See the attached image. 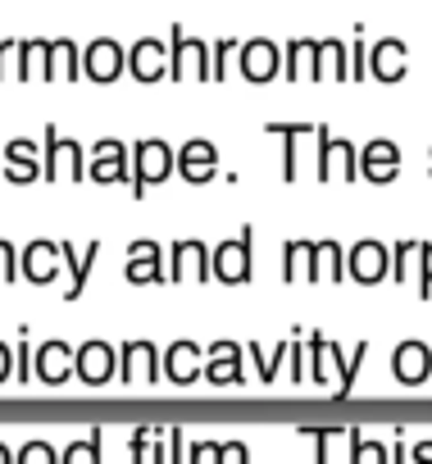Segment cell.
Masks as SVG:
<instances>
[{"mask_svg": "<svg viewBox=\"0 0 432 464\" xmlns=\"http://www.w3.org/2000/svg\"><path fill=\"white\" fill-rule=\"evenodd\" d=\"M173 169H178L173 146L159 141V137H141V141L132 146V196H146V187L168 182Z\"/></svg>", "mask_w": 432, "mask_h": 464, "instance_id": "1", "label": "cell"}, {"mask_svg": "<svg viewBox=\"0 0 432 464\" xmlns=\"http://www.w3.org/2000/svg\"><path fill=\"white\" fill-rule=\"evenodd\" d=\"M314 137H319V182H328V178L355 182L360 178V146L346 137H332L319 123H314Z\"/></svg>", "mask_w": 432, "mask_h": 464, "instance_id": "2", "label": "cell"}, {"mask_svg": "<svg viewBox=\"0 0 432 464\" xmlns=\"http://www.w3.org/2000/svg\"><path fill=\"white\" fill-rule=\"evenodd\" d=\"M251 242H255V232L242 227L233 242H224L219 251H209V269H214V278L228 283V287L251 283Z\"/></svg>", "mask_w": 432, "mask_h": 464, "instance_id": "3", "label": "cell"}, {"mask_svg": "<svg viewBox=\"0 0 432 464\" xmlns=\"http://www.w3.org/2000/svg\"><path fill=\"white\" fill-rule=\"evenodd\" d=\"M42 178L46 182H60V178H87V164H82V146L73 137H60L55 128H46V155H42Z\"/></svg>", "mask_w": 432, "mask_h": 464, "instance_id": "4", "label": "cell"}, {"mask_svg": "<svg viewBox=\"0 0 432 464\" xmlns=\"http://www.w3.org/2000/svg\"><path fill=\"white\" fill-rule=\"evenodd\" d=\"M73 378L87 387H105L110 378H119V346L110 342H82L73 351Z\"/></svg>", "mask_w": 432, "mask_h": 464, "instance_id": "5", "label": "cell"}, {"mask_svg": "<svg viewBox=\"0 0 432 464\" xmlns=\"http://www.w3.org/2000/svg\"><path fill=\"white\" fill-rule=\"evenodd\" d=\"M168 78H200V82H209L214 78V64H209V51L200 46V42H191V37H182V28H173L168 33Z\"/></svg>", "mask_w": 432, "mask_h": 464, "instance_id": "6", "label": "cell"}, {"mask_svg": "<svg viewBox=\"0 0 432 464\" xmlns=\"http://www.w3.org/2000/svg\"><path fill=\"white\" fill-rule=\"evenodd\" d=\"M237 69H242L246 82L264 87V82H274V78L283 73V55H278L274 42L255 37V42H242V46H237Z\"/></svg>", "mask_w": 432, "mask_h": 464, "instance_id": "7", "label": "cell"}, {"mask_svg": "<svg viewBox=\"0 0 432 464\" xmlns=\"http://www.w3.org/2000/svg\"><path fill=\"white\" fill-rule=\"evenodd\" d=\"M242 360H246V346H237V342H214V346L205 351L200 378H205L209 387H237V382H242Z\"/></svg>", "mask_w": 432, "mask_h": 464, "instance_id": "8", "label": "cell"}, {"mask_svg": "<svg viewBox=\"0 0 432 464\" xmlns=\"http://www.w3.org/2000/svg\"><path fill=\"white\" fill-rule=\"evenodd\" d=\"M128 73V51L114 42V37H101V42H91L87 51H82V78H91V82H114V78H123Z\"/></svg>", "mask_w": 432, "mask_h": 464, "instance_id": "9", "label": "cell"}, {"mask_svg": "<svg viewBox=\"0 0 432 464\" xmlns=\"http://www.w3.org/2000/svg\"><path fill=\"white\" fill-rule=\"evenodd\" d=\"M42 78L46 82H78L82 78V51L69 37L42 42Z\"/></svg>", "mask_w": 432, "mask_h": 464, "instance_id": "10", "label": "cell"}, {"mask_svg": "<svg viewBox=\"0 0 432 464\" xmlns=\"http://www.w3.org/2000/svg\"><path fill=\"white\" fill-rule=\"evenodd\" d=\"M214 269H209V246L205 242H178L173 256H168V283H209Z\"/></svg>", "mask_w": 432, "mask_h": 464, "instance_id": "11", "label": "cell"}, {"mask_svg": "<svg viewBox=\"0 0 432 464\" xmlns=\"http://www.w3.org/2000/svg\"><path fill=\"white\" fill-rule=\"evenodd\" d=\"M87 178L101 182V187H110V182H128V178H132V169H128V146L114 141V137L96 141L91 164H87Z\"/></svg>", "mask_w": 432, "mask_h": 464, "instance_id": "12", "label": "cell"}, {"mask_svg": "<svg viewBox=\"0 0 432 464\" xmlns=\"http://www.w3.org/2000/svg\"><path fill=\"white\" fill-rule=\"evenodd\" d=\"M360 173H364L373 187L396 182V173H400V146H396V141H387V137L369 141V146L360 150Z\"/></svg>", "mask_w": 432, "mask_h": 464, "instance_id": "13", "label": "cell"}, {"mask_svg": "<svg viewBox=\"0 0 432 464\" xmlns=\"http://www.w3.org/2000/svg\"><path fill=\"white\" fill-rule=\"evenodd\" d=\"M387 269H391V251H387L382 242H360V246H350V256H346V274H350L355 283H364V287L382 283Z\"/></svg>", "mask_w": 432, "mask_h": 464, "instance_id": "14", "label": "cell"}, {"mask_svg": "<svg viewBox=\"0 0 432 464\" xmlns=\"http://www.w3.org/2000/svg\"><path fill=\"white\" fill-rule=\"evenodd\" d=\"M178 173H182L191 187H205L214 173H219V150H214V141H205V137L187 141V146L178 150Z\"/></svg>", "mask_w": 432, "mask_h": 464, "instance_id": "15", "label": "cell"}, {"mask_svg": "<svg viewBox=\"0 0 432 464\" xmlns=\"http://www.w3.org/2000/svg\"><path fill=\"white\" fill-rule=\"evenodd\" d=\"M128 73L137 78V82H159V78H168V46L164 42H155V37H141L132 51H128Z\"/></svg>", "mask_w": 432, "mask_h": 464, "instance_id": "16", "label": "cell"}, {"mask_svg": "<svg viewBox=\"0 0 432 464\" xmlns=\"http://www.w3.org/2000/svg\"><path fill=\"white\" fill-rule=\"evenodd\" d=\"M119 378L132 382H155L159 378V351L150 342H123L119 346Z\"/></svg>", "mask_w": 432, "mask_h": 464, "instance_id": "17", "label": "cell"}, {"mask_svg": "<svg viewBox=\"0 0 432 464\" xmlns=\"http://www.w3.org/2000/svg\"><path fill=\"white\" fill-rule=\"evenodd\" d=\"M391 373H396V382H405V387L427 382V373H432V346H427V342H400V346L391 351Z\"/></svg>", "mask_w": 432, "mask_h": 464, "instance_id": "18", "label": "cell"}, {"mask_svg": "<svg viewBox=\"0 0 432 464\" xmlns=\"http://www.w3.org/2000/svg\"><path fill=\"white\" fill-rule=\"evenodd\" d=\"M283 73H287L292 82L328 78V69H323V42H310V37L292 42V46H287V55H283Z\"/></svg>", "mask_w": 432, "mask_h": 464, "instance_id": "19", "label": "cell"}, {"mask_svg": "<svg viewBox=\"0 0 432 464\" xmlns=\"http://www.w3.org/2000/svg\"><path fill=\"white\" fill-rule=\"evenodd\" d=\"M409 46L405 42H396V37H382L373 51H369V73L378 78V82H400L405 73H409Z\"/></svg>", "mask_w": 432, "mask_h": 464, "instance_id": "20", "label": "cell"}, {"mask_svg": "<svg viewBox=\"0 0 432 464\" xmlns=\"http://www.w3.org/2000/svg\"><path fill=\"white\" fill-rule=\"evenodd\" d=\"M19 274H24L28 283H37V287L55 283V274H60V242H33V246H24Z\"/></svg>", "mask_w": 432, "mask_h": 464, "instance_id": "21", "label": "cell"}, {"mask_svg": "<svg viewBox=\"0 0 432 464\" xmlns=\"http://www.w3.org/2000/svg\"><path fill=\"white\" fill-rule=\"evenodd\" d=\"M168 269H164V251L155 242H132L128 246V283L146 287V283H164Z\"/></svg>", "mask_w": 432, "mask_h": 464, "instance_id": "22", "label": "cell"}, {"mask_svg": "<svg viewBox=\"0 0 432 464\" xmlns=\"http://www.w3.org/2000/svg\"><path fill=\"white\" fill-rule=\"evenodd\" d=\"M200 369H205V351H200L196 342H173V346L164 351V378H168V382L187 387V382L200 378Z\"/></svg>", "mask_w": 432, "mask_h": 464, "instance_id": "23", "label": "cell"}, {"mask_svg": "<svg viewBox=\"0 0 432 464\" xmlns=\"http://www.w3.org/2000/svg\"><path fill=\"white\" fill-rule=\"evenodd\" d=\"M37 378L46 387H60L73 378V346L69 342H42L37 346Z\"/></svg>", "mask_w": 432, "mask_h": 464, "instance_id": "24", "label": "cell"}, {"mask_svg": "<svg viewBox=\"0 0 432 464\" xmlns=\"http://www.w3.org/2000/svg\"><path fill=\"white\" fill-rule=\"evenodd\" d=\"M60 260L69 265V301H78L82 292H87V278H91V269H96V260H101V242H87L82 251H73L69 242H60Z\"/></svg>", "mask_w": 432, "mask_h": 464, "instance_id": "25", "label": "cell"}, {"mask_svg": "<svg viewBox=\"0 0 432 464\" xmlns=\"http://www.w3.org/2000/svg\"><path fill=\"white\" fill-rule=\"evenodd\" d=\"M346 278V256L337 242H314V265H310V283H341Z\"/></svg>", "mask_w": 432, "mask_h": 464, "instance_id": "26", "label": "cell"}, {"mask_svg": "<svg viewBox=\"0 0 432 464\" xmlns=\"http://www.w3.org/2000/svg\"><path fill=\"white\" fill-rule=\"evenodd\" d=\"M274 137H283V182H296V141L314 132V123H269Z\"/></svg>", "mask_w": 432, "mask_h": 464, "instance_id": "27", "label": "cell"}, {"mask_svg": "<svg viewBox=\"0 0 432 464\" xmlns=\"http://www.w3.org/2000/svg\"><path fill=\"white\" fill-rule=\"evenodd\" d=\"M314 242H287L283 246V283H310Z\"/></svg>", "mask_w": 432, "mask_h": 464, "instance_id": "28", "label": "cell"}, {"mask_svg": "<svg viewBox=\"0 0 432 464\" xmlns=\"http://www.w3.org/2000/svg\"><path fill=\"white\" fill-rule=\"evenodd\" d=\"M323 69H328L337 82H350V51H346V42H337V37L323 42Z\"/></svg>", "mask_w": 432, "mask_h": 464, "instance_id": "29", "label": "cell"}, {"mask_svg": "<svg viewBox=\"0 0 432 464\" xmlns=\"http://www.w3.org/2000/svg\"><path fill=\"white\" fill-rule=\"evenodd\" d=\"M287 351H292V342H283V346H278L274 355H264V351H260V342H251V346H246V355L255 360V369H260V382H264V387H269V382L278 378V364L287 360Z\"/></svg>", "mask_w": 432, "mask_h": 464, "instance_id": "30", "label": "cell"}, {"mask_svg": "<svg viewBox=\"0 0 432 464\" xmlns=\"http://www.w3.org/2000/svg\"><path fill=\"white\" fill-rule=\"evenodd\" d=\"M14 78H42V42H19V51H14Z\"/></svg>", "mask_w": 432, "mask_h": 464, "instance_id": "31", "label": "cell"}, {"mask_svg": "<svg viewBox=\"0 0 432 464\" xmlns=\"http://www.w3.org/2000/svg\"><path fill=\"white\" fill-rule=\"evenodd\" d=\"M101 441H105V432L91 428V437H87V441H73V446L64 450V459H69V464H101Z\"/></svg>", "mask_w": 432, "mask_h": 464, "instance_id": "32", "label": "cell"}, {"mask_svg": "<svg viewBox=\"0 0 432 464\" xmlns=\"http://www.w3.org/2000/svg\"><path fill=\"white\" fill-rule=\"evenodd\" d=\"M5 164H42V150H37V141H28V137H14V141H5Z\"/></svg>", "mask_w": 432, "mask_h": 464, "instance_id": "33", "label": "cell"}, {"mask_svg": "<svg viewBox=\"0 0 432 464\" xmlns=\"http://www.w3.org/2000/svg\"><path fill=\"white\" fill-rule=\"evenodd\" d=\"M414 256H418V242H396V246H391V269H387V274H391L396 283H405V274H409V260H414Z\"/></svg>", "mask_w": 432, "mask_h": 464, "instance_id": "34", "label": "cell"}, {"mask_svg": "<svg viewBox=\"0 0 432 464\" xmlns=\"http://www.w3.org/2000/svg\"><path fill=\"white\" fill-rule=\"evenodd\" d=\"M364 355H369V342H360V346L346 355V364H341V392H337V396H350V387H355V373H360Z\"/></svg>", "mask_w": 432, "mask_h": 464, "instance_id": "35", "label": "cell"}, {"mask_svg": "<svg viewBox=\"0 0 432 464\" xmlns=\"http://www.w3.org/2000/svg\"><path fill=\"white\" fill-rule=\"evenodd\" d=\"M237 55V42L233 37H219V46H214V55H209V64H214V78H228V60Z\"/></svg>", "mask_w": 432, "mask_h": 464, "instance_id": "36", "label": "cell"}, {"mask_svg": "<svg viewBox=\"0 0 432 464\" xmlns=\"http://www.w3.org/2000/svg\"><path fill=\"white\" fill-rule=\"evenodd\" d=\"M418 296H432V242H418Z\"/></svg>", "mask_w": 432, "mask_h": 464, "instance_id": "37", "label": "cell"}, {"mask_svg": "<svg viewBox=\"0 0 432 464\" xmlns=\"http://www.w3.org/2000/svg\"><path fill=\"white\" fill-rule=\"evenodd\" d=\"M14 378H19V382H33V346H28V333H24L19 346H14Z\"/></svg>", "mask_w": 432, "mask_h": 464, "instance_id": "38", "label": "cell"}, {"mask_svg": "<svg viewBox=\"0 0 432 464\" xmlns=\"http://www.w3.org/2000/svg\"><path fill=\"white\" fill-rule=\"evenodd\" d=\"M369 73V55H364V28H355V46H350V78Z\"/></svg>", "mask_w": 432, "mask_h": 464, "instance_id": "39", "label": "cell"}, {"mask_svg": "<svg viewBox=\"0 0 432 464\" xmlns=\"http://www.w3.org/2000/svg\"><path fill=\"white\" fill-rule=\"evenodd\" d=\"M14 459H24V464H51V459H55V450H51L46 441H28Z\"/></svg>", "mask_w": 432, "mask_h": 464, "instance_id": "40", "label": "cell"}, {"mask_svg": "<svg viewBox=\"0 0 432 464\" xmlns=\"http://www.w3.org/2000/svg\"><path fill=\"white\" fill-rule=\"evenodd\" d=\"M14 274H19V256L10 242H0V283H14Z\"/></svg>", "mask_w": 432, "mask_h": 464, "instance_id": "41", "label": "cell"}, {"mask_svg": "<svg viewBox=\"0 0 432 464\" xmlns=\"http://www.w3.org/2000/svg\"><path fill=\"white\" fill-rule=\"evenodd\" d=\"M14 51H19V42H0V82L14 78Z\"/></svg>", "mask_w": 432, "mask_h": 464, "instance_id": "42", "label": "cell"}, {"mask_svg": "<svg viewBox=\"0 0 432 464\" xmlns=\"http://www.w3.org/2000/svg\"><path fill=\"white\" fill-rule=\"evenodd\" d=\"M10 378H14V351L0 342V382H10Z\"/></svg>", "mask_w": 432, "mask_h": 464, "instance_id": "43", "label": "cell"}, {"mask_svg": "<svg viewBox=\"0 0 432 464\" xmlns=\"http://www.w3.org/2000/svg\"><path fill=\"white\" fill-rule=\"evenodd\" d=\"M146 437H150V428H132V441H128V455H132V459H141V450H146Z\"/></svg>", "mask_w": 432, "mask_h": 464, "instance_id": "44", "label": "cell"}, {"mask_svg": "<svg viewBox=\"0 0 432 464\" xmlns=\"http://www.w3.org/2000/svg\"><path fill=\"white\" fill-rule=\"evenodd\" d=\"M301 355H305V351H301V342L292 337V351H287V360H292V382H301V378H305V373H301Z\"/></svg>", "mask_w": 432, "mask_h": 464, "instance_id": "45", "label": "cell"}, {"mask_svg": "<svg viewBox=\"0 0 432 464\" xmlns=\"http://www.w3.org/2000/svg\"><path fill=\"white\" fill-rule=\"evenodd\" d=\"M214 455H219V446H214V441H205V446L191 450V459H214Z\"/></svg>", "mask_w": 432, "mask_h": 464, "instance_id": "46", "label": "cell"}, {"mask_svg": "<svg viewBox=\"0 0 432 464\" xmlns=\"http://www.w3.org/2000/svg\"><path fill=\"white\" fill-rule=\"evenodd\" d=\"M219 459H246V446H219Z\"/></svg>", "mask_w": 432, "mask_h": 464, "instance_id": "47", "label": "cell"}, {"mask_svg": "<svg viewBox=\"0 0 432 464\" xmlns=\"http://www.w3.org/2000/svg\"><path fill=\"white\" fill-rule=\"evenodd\" d=\"M409 455H414V459H432V441H418Z\"/></svg>", "mask_w": 432, "mask_h": 464, "instance_id": "48", "label": "cell"}, {"mask_svg": "<svg viewBox=\"0 0 432 464\" xmlns=\"http://www.w3.org/2000/svg\"><path fill=\"white\" fill-rule=\"evenodd\" d=\"M5 459H14V455H10V446H5V441H0V464H5Z\"/></svg>", "mask_w": 432, "mask_h": 464, "instance_id": "49", "label": "cell"}, {"mask_svg": "<svg viewBox=\"0 0 432 464\" xmlns=\"http://www.w3.org/2000/svg\"><path fill=\"white\" fill-rule=\"evenodd\" d=\"M427 178H432V173H427Z\"/></svg>", "mask_w": 432, "mask_h": 464, "instance_id": "50", "label": "cell"}]
</instances>
